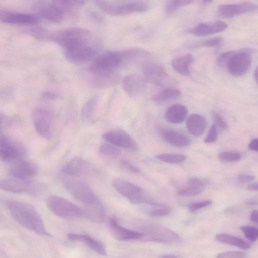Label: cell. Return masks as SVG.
<instances>
[{
	"label": "cell",
	"instance_id": "7dc6e473",
	"mask_svg": "<svg viewBox=\"0 0 258 258\" xmlns=\"http://www.w3.org/2000/svg\"><path fill=\"white\" fill-rule=\"evenodd\" d=\"M120 164L124 169L130 172L138 173L140 171V169L138 167L128 161L122 160L120 161Z\"/></svg>",
	"mask_w": 258,
	"mask_h": 258
},
{
	"label": "cell",
	"instance_id": "60d3db41",
	"mask_svg": "<svg viewBox=\"0 0 258 258\" xmlns=\"http://www.w3.org/2000/svg\"><path fill=\"white\" fill-rule=\"evenodd\" d=\"M31 35L39 40L49 39L50 34L45 29L41 27H35L30 30Z\"/></svg>",
	"mask_w": 258,
	"mask_h": 258
},
{
	"label": "cell",
	"instance_id": "3957f363",
	"mask_svg": "<svg viewBox=\"0 0 258 258\" xmlns=\"http://www.w3.org/2000/svg\"><path fill=\"white\" fill-rule=\"evenodd\" d=\"M112 184L116 191L135 204H154L147 192L140 186L119 178H114Z\"/></svg>",
	"mask_w": 258,
	"mask_h": 258
},
{
	"label": "cell",
	"instance_id": "d4e9b609",
	"mask_svg": "<svg viewBox=\"0 0 258 258\" xmlns=\"http://www.w3.org/2000/svg\"><path fill=\"white\" fill-rule=\"evenodd\" d=\"M188 113L187 108L180 104H175L167 108L165 113V117L169 122L179 124L185 119Z\"/></svg>",
	"mask_w": 258,
	"mask_h": 258
},
{
	"label": "cell",
	"instance_id": "f6af8a7d",
	"mask_svg": "<svg viewBox=\"0 0 258 258\" xmlns=\"http://www.w3.org/2000/svg\"><path fill=\"white\" fill-rule=\"evenodd\" d=\"M212 203L211 200H205L200 202L191 203L188 206V210L191 212L197 211L211 205Z\"/></svg>",
	"mask_w": 258,
	"mask_h": 258
},
{
	"label": "cell",
	"instance_id": "9f6ffc18",
	"mask_svg": "<svg viewBox=\"0 0 258 258\" xmlns=\"http://www.w3.org/2000/svg\"><path fill=\"white\" fill-rule=\"evenodd\" d=\"M202 1L206 4H209L212 2V0H202Z\"/></svg>",
	"mask_w": 258,
	"mask_h": 258
},
{
	"label": "cell",
	"instance_id": "4316f807",
	"mask_svg": "<svg viewBox=\"0 0 258 258\" xmlns=\"http://www.w3.org/2000/svg\"><path fill=\"white\" fill-rule=\"evenodd\" d=\"M194 60V58L191 54H185L172 59L171 65L176 72L187 76L190 75L189 68Z\"/></svg>",
	"mask_w": 258,
	"mask_h": 258
},
{
	"label": "cell",
	"instance_id": "4fadbf2b",
	"mask_svg": "<svg viewBox=\"0 0 258 258\" xmlns=\"http://www.w3.org/2000/svg\"><path fill=\"white\" fill-rule=\"evenodd\" d=\"M33 120L36 132L42 138L49 139L52 136V117L50 112L42 108H36Z\"/></svg>",
	"mask_w": 258,
	"mask_h": 258
},
{
	"label": "cell",
	"instance_id": "484cf974",
	"mask_svg": "<svg viewBox=\"0 0 258 258\" xmlns=\"http://www.w3.org/2000/svg\"><path fill=\"white\" fill-rule=\"evenodd\" d=\"M87 164L81 157H75L70 160L62 168V172L69 176H78L84 174L87 170Z\"/></svg>",
	"mask_w": 258,
	"mask_h": 258
},
{
	"label": "cell",
	"instance_id": "ac0fdd59",
	"mask_svg": "<svg viewBox=\"0 0 258 258\" xmlns=\"http://www.w3.org/2000/svg\"><path fill=\"white\" fill-rule=\"evenodd\" d=\"M122 87L124 92L129 96L138 97L145 91L146 81L138 75H128L122 79Z\"/></svg>",
	"mask_w": 258,
	"mask_h": 258
},
{
	"label": "cell",
	"instance_id": "836d02e7",
	"mask_svg": "<svg viewBox=\"0 0 258 258\" xmlns=\"http://www.w3.org/2000/svg\"><path fill=\"white\" fill-rule=\"evenodd\" d=\"M97 104V98L93 96L88 100L83 105L81 116L83 120H90L93 117Z\"/></svg>",
	"mask_w": 258,
	"mask_h": 258
},
{
	"label": "cell",
	"instance_id": "83f0119b",
	"mask_svg": "<svg viewBox=\"0 0 258 258\" xmlns=\"http://www.w3.org/2000/svg\"><path fill=\"white\" fill-rule=\"evenodd\" d=\"M165 140L172 146L183 148L188 146L191 142L189 138L178 132L166 130L162 132Z\"/></svg>",
	"mask_w": 258,
	"mask_h": 258
},
{
	"label": "cell",
	"instance_id": "6da1fadb",
	"mask_svg": "<svg viewBox=\"0 0 258 258\" xmlns=\"http://www.w3.org/2000/svg\"><path fill=\"white\" fill-rule=\"evenodd\" d=\"M7 208L12 216L24 228L42 236H49L39 213L32 205L17 201H9Z\"/></svg>",
	"mask_w": 258,
	"mask_h": 258
},
{
	"label": "cell",
	"instance_id": "4dcf8cb0",
	"mask_svg": "<svg viewBox=\"0 0 258 258\" xmlns=\"http://www.w3.org/2000/svg\"><path fill=\"white\" fill-rule=\"evenodd\" d=\"M181 95L179 90L166 88L152 95L151 99L155 102L162 103L171 101L179 98Z\"/></svg>",
	"mask_w": 258,
	"mask_h": 258
},
{
	"label": "cell",
	"instance_id": "d590c367",
	"mask_svg": "<svg viewBox=\"0 0 258 258\" xmlns=\"http://www.w3.org/2000/svg\"><path fill=\"white\" fill-rule=\"evenodd\" d=\"M156 158L163 162L172 164L180 163L185 159L183 155L175 153L161 154L157 155Z\"/></svg>",
	"mask_w": 258,
	"mask_h": 258
},
{
	"label": "cell",
	"instance_id": "e0dca14e",
	"mask_svg": "<svg viewBox=\"0 0 258 258\" xmlns=\"http://www.w3.org/2000/svg\"><path fill=\"white\" fill-rule=\"evenodd\" d=\"M40 21V18L34 14L0 10V22L3 23L33 25L39 24Z\"/></svg>",
	"mask_w": 258,
	"mask_h": 258
},
{
	"label": "cell",
	"instance_id": "e575fe53",
	"mask_svg": "<svg viewBox=\"0 0 258 258\" xmlns=\"http://www.w3.org/2000/svg\"><path fill=\"white\" fill-rule=\"evenodd\" d=\"M99 150L102 155L108 158H116L121 154L120 149L110 143L102 144L100 146Z\"/></svg>",
	"mask_w": 258,
	"mask_h": 258
},
{
	"label": "cell",
	"instance_id": "bcb514c9",
	"mask_svg": "<svg viewBox=\"0 0 258 258\" xmlns=\"http://www.w3.org/2000/svg\"><path fill=\"white\" fill-rule=\"evenodd\" d=\"M169 209L166 208H157L151 209L149 214L153 217H163L170 214Z\"/></svg>",
	"mask_w": 258,
	"mask_h": 258
},
{
	"label": "cell",
	"instance_id": "603a6c76",
	"mask_svg": "<svg viewBox=\"0 0 258 258\" xmlns=\"http://www.w3.org/2000/svg\"><path fill=\"white\" fill-rule=\"evenodd\" d=\"M186 126L190 134L198 137L204 132L207 126V121L203 115L194 113L188 117Z\"/></svg>",
	"mask_w": 258,
	"mask_h": 258
},
{
	"label": "cell",
	"instance_id": "7402d4cb",
	"mask_svg": "<svg viewBox=\"0 0 258 258\" xmlns=\"http://www.w3.org/2000/svg\"><path fill=\"white\" fill-rule=\"evenodd\" d=\"M68 238L72 241H82L87 244L92 249L102 255L107 254L106 248L101 241L93 239L86 234L70 233Z\"/></svg>",
	"mask_w": 258,
	"mask_h": 258
},
{
	"label": "cell",
	"instance_id": "6f0895ef",
	"mask_svg": "<svg viewBox=\"0 0 258 258\" xmlns=\"http://www.w3.org/2000/svg\"><path fill=\"white\" fill-rule=\"evenodd\" d=\"M2 116L1 115H0V127H1V123H2Z\"/></svg>",
	"mask_w": 258,
	"mask_h": 258
},
{
	"label": "cell",
	"instance_id": "2e32d148",
	"mask_svg": "<svg viewBox=\"0 0 258 258\" xmlns=\"http://www.w3.org/2000/svg\"><path fill=\"white\" fill-rule=\"evenodd\" d=\"M38 171V167L35 163L22 159L12 163L9 168L10 174L12 177L24 179H30L34 177Z\"/></svg>",
	"mask_w": 258,
	"mask_h": 258
},
{
	"label": "cell",
	"instance_id": "f5cc1de1",
	"mask_svg": "<svg viewBox=\"0 0 258 258\" xmlns=\"http://www.w3.org/2000/svg\"><path fill=\"white\" fill-rule=\"evenodd\" d=\"M257 186L258 184L257 182L251 183L247 185V189L249 190L257 191Z\"/></svg>",
	"mask_w": 258,
	"mask_h": 258
},
{
	"label": "cell",
	"instance_id": "681fc988",
	"mask_svg": "<svg viewBox=\"0 0 258 258\" xmlns=\"http://www.w3.org/2000/svg\"><path fill=\"white\" fill-rule=\"evenodd\" d=\"M248 148L251 150L257 152L258 151V140L257 138L252 139L248 145Z\"/></svg>",
	"mask_w": 258,
	"mask_h": 258
},
{
	"label": "cell",
	"instance_id": "f1b7e54d",
	"mask_svg": "<svg viewBox=\"0 0 258 258\" xmlns=\"http://www.w3.org/2000/svg\"><path fill=\"white\" fill-rule=\"evenodd\" d=\"M36 9L40 15L45 20L55 23H59L62 20L63 14L52 5L39 3Z\"/></svg>",
	"mask_w": 258,
	"mask_h": 258
},
{
	"label": "cell",
	"instance_id": "7a4b0ae2",
	"mask_svg": "<svg viewBox=\"0 0 258 258\" xmlns=\"http://www.w3.org/2000/svg\"><path fill=\"white\" fill-rule=\"evenodd\" d=\"M89 35H77L64 39L60 46L64 50L66 58L74 63L88 61L97 55L96 48L89 43Z\"/></svg>",
	"mask_w": 258,
	"mask_h": 258
},
{
	"label": "cell",
	"instance_id": "30bf717a",
	"mask_svg": "<svg viewBox=\"0 0 258 258\" xmlns=\"http://www.w3.org/2000/svg\"><path fill=\"white\" fill-rule=\"evenodd\" d=\"M142 238L146 241H158L167 243H174L179 240L178 235L172 230L164 227L149 225L142 228Z\"/></svg>",
	"mask_w": 258,
	"mask_h": 258
},
{
	"label": "cell",
	"instance_id": "7bdbcfd3",
	"mask_svg": "<svg viewBox=\"0 0 258 258\" xmlns=\"http://www.w3.org/2000/svg\"><path fill=\"white\" fill-rule=\"evenodd\" d=\"M217 138V126L214 124L209 128L207 136L204 140V142L206 144L213 143L216 141Z\"/></svg>",
	"mask_w": 258,
	"mask_h": 258
},
{
	"label": "cell",
	"instance_id": "ba28073f",
	"mask_svg": "<svg viewBox=\"0 0 258 258\" xmlns=\"http://www.w3.org/2000/svg\"><path fill=\"white\" fill-rule=\"evenodd\" d=\"M122 63L118 51L104 52L94 59L89 67L92 74H101L114 72Z\"/></svg>",
	"mask_w": 258,
	"mask_h": 258
},
{
	"label": "cell",
	"instance_id": "1f68e13d",
	"mask_svg": "<svg viewBox=\"0 0 258 258\" xmlns=\"http://www.w3.org/2000/svg\"><path fill=\"white\" fill-rule=\"evenodd\" d=\"M216 239L222 243L238 247L246 250L250 247V244L239 238L226 233H219L216 235Z\"/></svg>",
	"mask_w": 258,
	"mask_h": 258
},
{
	"label": "cell",
	"instance_id": "ee69618b",
	"mask_svg": "<svg viewBox=\"0 0 258 258\" xmlns=\"http://www.w3.org/2000/svg\"><path fill=\"white\" fill-rule=\"evenodd\" d=\"M212 116L214 120L215 125L218 126L220 128L226 130L228 128V125L224 120V119L217 112L213 111L212 112Z\"/></svg>",
	"mask_w": 258,
	"mask_h": 258
},
{
	"label": "cell",
	"instance_id": "7c38bea8",
	"mask_svg": "<svg viewBox=\"0 0 258 258\" xmlns=\"http://www.w3.org/2000/svg\"><path fill=\"white\" fill-rule=\"evenodd\" d=\"M103 138L117 147L132 151H137L139 147L132 136L126 131L120 129H113L102 135Z\"/></svg>",
	"mask_w": 258,
	"mask_h": 258
},
{
	"label": "cell",
	"instance_id": "277c9868",
	"mask_svg": "<svg viewBox=\"0 0 258 258\" xmlns=\"http://www.w3.org/2000/svg\"><path fill=\"white\" fill-rule=\"evenodd\" d=\"M252 53V50L249 48L230 51L225 68L233 76L243 75L250 67Z\"/></svg>",
	"mask_w": 258,
	"mask_h": 258
},
{
	"label": "cell",
	"instance_id": "74e56055",
	"mask_svg": "<svg viewBox=\"0 0 258 258\" xmlns=\"http://www.w3.org/2000/svg\"><path fill=\"white\" fill-rule=\"evenodd\" d=\"M223 38L221 37H214L203 40L191 44L192 47H217L221 45L223 42Z\"/></svg>",
	"mask_w": 258,
	"mask_h": 258
},
{
	"label": "cell",
	"instance_id": "c3c4849f",
	"mask_svg": "<svg viewBox=\"0 0 258 258\" xmlns=\"http://www.w3.org/2000/svg\"><path fill=\"white\" fill-rule=\"evenodd\" d=\"M255 176L253 175L243 174L239 175L238 177V180L242 183H245L252 181L255 179Z\"/></svg>",
	"mask_w": 258,
	"mask_h": 258
},
{
	"label": "cell",
	"instance_id": "52a82bcc",
	"mask_svg": "<svg viewBox=\"0 0 258 258\" xmlns=\"http://www.w3.org/2000/svg\"><path fill=\"white\" fill-rule=\"evenodd\" d=\"M95 3L103 11L113 16L143 13L146 12L149 8L148 4L144 1H137L120 5L112 4L104 0H96Z\"/></svg>",
	"mask_w": 258,
	"mask_h": 258
},
{
	"label": "cell",
	"instance_id": "b9f144b4",
	"mask_svg": "<svg viewBox=\"0 0 258 258\" xmlns=\"http://www.w3.org/2000/svg\"><path fill=\"white\" fill-rule=\"evenodd\" d=\"M218 258H243L246 257V253L241 251H227L218 254Z\"/></svg>",
	"mask_w": 258,
	"mask_h": 258
},
{
	"label": "cell",
	"instance_id": "9c48e42d",
	"mask_svg": "<svg viewBox=\"0 0 258 258\" xmlns=\"http://www.w3.org/2000/svg\"><path fill=\"white\" fill-rule=\"evenodd\" d=\"M40 185L32 182L30 179L12 177L0 180V189L14 194L29 193L36 195L41 190Z\"/></svg>",
	"mask_w": 258,
	"mask_h": 258
},
{
	"label": "cell",
	"instance_id": "8fae6325",
	"mask_svg": "<svg viewBox=\"0 0 258 258\" xmlns=\"http://www.w3.org/2000/svg\"><path fill=\"white\" fill-rule=\"evenodd\" d=\"M143 74L147 82L156 86L164 87L173 83L164 68L156 63L148 62L144 64Z\"/></svg>",
	"mask_w": 258,
	"mask_h": 258
},
{
	"label": "cell",
	"instance_id": "816d5d0a",
	"mask_svg": "<svg viewBox=\"0 0 258 258\" xmlns=\"http://www.w3.org/2000/svg\"><path fill=\"white\" fill-rule=\"evenodd\" d=\"M250 220L253 222L257 223V211L256 210L253 211L251 213Z\"/></svg>",
	"mask_w": 258,
	"mask_h": 258
},
{
	"label": "cell",
	"instance_id": "5b68a950",
	"mask_svg": "<svg viewBox=\"0 0 258 258\" xmlns=\"http://www.w3.org/2000/svg\"><path fill=\"white\" fill-rule=\"evenodd\" d=\"M48 209L54 215L63 218H74L83 216V210L66 199L55 195L46 201Z\"/></svg>",
	"mask_w": 258,
	"mask_h": 258
},
{
	"label": "cell",
	"instance_id": "8992f818",
	"mask_svg": "<svg viewBox=\"0 0 258 258\" xmlns=\"http://www.w3.org/2000/svg\"><path fill=\"white\" fill-rule=\"evenodd\" d=\"M63 184L66 189L73 198L86 205L98 200L91 187L80 179L67 177L64 179Z\"/></svg>",
	"mask_w": 258,
	"mask_h": 258
},
{
	"label": "cell",
	"instance_id": "ffe728a7",
	"mask_svg": "<svg viewBox=\"0 0 258 258\" xmlns=\"http://www.w3.org/2000/svg\"><path fill=\"white\" fill-rule=\"evenodd\" d=\"M228 27L226 23L214 21L200 24L189 30V32L198 36H204L222 32Z\"/></svg>",
	"mask_w": 258,
	"mask_h": 258
},
{
	"label": "cell",
	"instance_id": "f546056e",
	"mask_svg": "<svg viewBox=\"0 0 258 258\" xmlns=\"http://www.w3.org/2000/svg\"><path fill=\"white\" fill-rule=\"evenodd\" d=\"M204 186V183L201 179L191 177L187 180L186 185L178 190L177 194L182 197L195 196L202 192Z\"/></svg>",
	"mask_w": 258,
	"mask_h": 258
},
{
	"label": "cell",
	"instance_id": "cb8c5ba5",
	"mask_svg": "<svg viewBox=\"0 0 258 258\" xmlns=\"http://www.w3.org/2000/svg\"><path fill=\"white\" fill-rule=\"evenodd\" d=\"M105 215V209L98 200L92 204L86 205L83 210V216L94 222H103Z\"/></svg>",
	"mask_w": 258,
	"mask_h": 258
},
{
	"label": "cell",
	"instance_id": "8d00e7d4",
	"mask_svg": "<svg viewBox=\"0 0 258 258\" xmlns=\"http://www.w3.org/2000/svg\"><path fill=\"white\" fill-rule=\"evenodd\" d=\"M193 0H167L165 11L168 14H171L178 9L190 4Z\"/></svg>",
	"mask_w": 258,
	"mask_h": 258
},
{
	"label": "cell",
	"instance_id": "ab89813d",
	"mask_svg": "<svg viewBox=\"0 0 258 258\" xmlns=\"http://www.w3.org/2000/svg\"><path fill=\"white\" fill-rule=\"evenodd\" d=\"M241 230L243 232L245 237L251 241H255L258 236L257 227L250 226L240 227Z\"/></svg>",
	"mask_w": 258,
	"mask_h": 258
},
{
	"label": "cell",
	"instance_id": "f907efd6",
	"mask_svg": "<svg viewBox=\"0 0 258 258\" xmlns=\"http://www.w3.org/2000/svg\"><path fill=\"white\" fill-rule=\"evenodd\" d=\"M42 96L47 99H55L58 98L57 94L51 92H44Z\"/></svg>",
	"mask_w": 258,
	"mask_h": 258
},
{
	"label": "cell",
	"instance_id": "f35d334b",
	"mask_svg": "<svg viewBox=\"0 0 258 258\" xmlns=\"http://www.w3.org/2000/svg\"><path fill=\"white\" fill-rule=\"evenodd\" d=\"M218 158L221 161L237 162L240 160L241 156L238 152L227 151L220 152L218 155Z\"/></svg>",
	"mask_w": 258,
	"mask_h": 258
},
{
	"label": "cell",
	"instance_id": "d6986e66",
	"mask_svg": "<svg viewBox=\"0 0 258 258\" xmlns=\"http://www.w3.org/2000/svg\"><path fill=\"white\" fill-rule=\"evenodd\" d=\"M109 229L113 237L120 240H138L143 237L141 232L131 230L121 226L115 217L110 219Z\"/></svg>",
	"mask_w": 258,
	"mask_h": 258
},
{
	"label": "cell",
	"instance_id": "d6a6232c",
	"mask_svg": "<svg viewBox=\"0 0 258 258\" xmlns=\"http://www.w3.org/2000/svg\"><path fill=\"white\" fill-rule=\"evenodd\" d=\"M83 0H52L51 5L62 14L84 4Z\"/></svg>",
	"mask_w": 258,
	"mask_h": 258
},
{
	"label": "cell",
	"instance_id": "5bb4252c",
	"mask_svg": "<svg viewBox=\"0 0 258 258\" xmlns=\"http://www.w3.org/2000/svg\"><path fill=\"white\" fill-rule=\"evenodd\" d=\"M24 154L23 149L3 136H0V159L13 163L22 159Z\"/></svg>",
	"mask_w": 258,
	"mask_h": 258
},
{
	"label": "cell",
	"instance_id": "44dd1931",
	"mask_svg": "<svg viewBox=\"0 0 258 258\" xmlns=\"http://www.w3.org/2000/svg\"><path fill=\"white\" fill-rule=\"evenodd\" d=\"M91 83L95 88H106L115 86L120 81V76L115 71L101 74H92Z\"/></svg>",
	"mask_w": 258,
	"mask_h": 258
},
{
	"label": "cell",
	"instance_id": "9a60e30c",
	"mask_svg": "<svg viewBox=\"0 0 258 258\" xmlns=\"http://www.w3.org/2000/svg\"><path fill=\"white\" fill-rule=\"evenodd\" d=\"M256 4L245 2L237 4L222 5L218 9V15L224 19L230 18L238 15L256 11Z\"/></svg>",
	"mask_w": 258,
	"mask_h": 258
},
{
	"label": "cell",
	"instance_id": "db71d44e",
	"mask_svg": "<svg viewBox=\"0 0 258 258\" xmlns=\"http://www.w3.org/2000/svg\"><path fill=\"white\" fill-rule=\"evenodd\" d=\"M254 78L255 80L256 83L257 82V69L256 68L254 72Z\"/></svg>",
	"mask_w": 258,
	"mask_h": 258
},
{
	"label": "cell",
	"instance_id": "11a10c76",
	"mask_svg": "<svg viewBox=\"0 0 258 258\" xmlns=\"http://www.w3.org/2000/svg\"><path fill=\"white\" fill-rule=\"evenodd\" d=\"M163 257H175L176 256L173 255H166L162 256Z\"/></svg>",
	"mask_w": 258,
	"mask_h": 258
}]
</instances>
